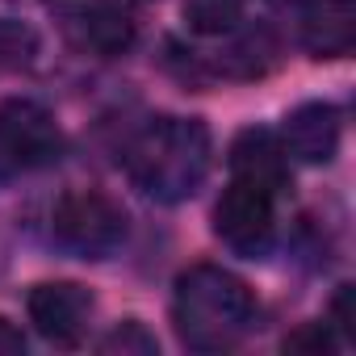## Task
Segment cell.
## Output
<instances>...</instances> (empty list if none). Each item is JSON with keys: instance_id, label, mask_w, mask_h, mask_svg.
Segmentation results:
<instances>
[{"instance_id": "obj_15", "label": "cell", "mask_w": 356, "mask_h": 356, "mask_svg": "<svg viewBox=\"0 0 356 356\" xmlns=\"http://www.w3.org/2000/svg\"><path fill=\"white\" fill-rule=\"evenodd\" d=\"M335 339H331V327L327 323H306L302 331L285 335V352H331Z\"/></svg>"}, {"instance_id": "obj_11", "label": "cell", "mask_w": 356, "mask_h": 356, "mask_svg": "<svg viewBox=\"0 0 356 356\" xmlns=\"http://www.w3.org/2000/svg\"><path fill=\"white\" fill-rule=\"evenodd\" d=\"M231 34H235V30H231ZM273 63H277V38H273L268 30H243V34H235V38L218 51L214 72L235 76V80H256V76H264Z\"/></svg>"}, {"instance_id": "obj_6", "label": "cell", "mask_w": 356, "mask_h": 356, "mask_svg": "<svg viewBox=\"0 0 356 356\" xmlns=\"http://www.w3.org/2000/svg\"><path fill=\"white\" fill-rule=\"evenodd\" d=\"M26 310H30V323L34 331L55 343V348H76L88 331V318H92V293L76 281H47V285H34L30 298H26Z\"/></svg>"}, {"instance_id": "obj_5", "label": "cell", "mask_w": 356, "mask_h": 356, "mask_svg": "<svg viewBox=\"0 0 356 356\" xmlns=\"http://www.w3.org/2000/svg\"><path fill=\"white\" fill-rule=\"evenodd\" d=\"M214 231L235 256H264L277 239V193L231 176V189L214 206Z\"/></svg>"}, {"instance_id": "obj_9", "label": "cell", "mask_w": 356, "mask_h": 356, "mask_svg": "<svg viewBox=\"0 0 356 356\" xmlns=\"http://www.w3.org/2000/svg\"><path fill=\"white\" fill-rule=\"evenodd\" d=\"M231 176L235 181H252L260 189H273L281 197L289 185V155L281 138L268 130H243L231 147Z\"/></svg>"}, {"instance_id": "obj_3", "label": "cell", "mask_w": 356, "mask_h": 356, "mask_svg": "<svg viewBox=\"0 0 356 356\" xmlns=\"http://www.w3.org/2000/svg\"><path fill=\"white\" fill-rule=\"evenodd\" d=\"M63 151V130L55 113L30 97L0 101V181H17L47 168Z\"/></svg>"}, {"instance_id": "obj_12", "label": "cell", "mask_w": 356, "mask_h": 356, "mask_svg": "<svg viewBox=\"0 0 356 356\" xmlns=\"http://www.w3.org/2000/svg\"><path fill=\"white\" fill-rule=\"evenodd\" d=\"M185 22L202 38H222L243 22V0H185Z\"/></svg>"}, {"instance_id": "obj_18", "label": "cell", "mask_w": 356, "mask_h": 356, "mask_svg": "<svg viewBox=\"0 0 356 356\" xmlns=\"http://www.w3.org/2000/svg\"><path fill=\"white\" fill-rule=\"evenodd\" d=\"M134 5H155V0H134Z\"/></svg>"}, {"instance_id": "obj_1", "label": "cell", "mask_w": 356, "mask_h": 356, "mask_svg": "<svg viewBox=\"0 0 356 356\" xmlns=\"http://www.w3.org/2000/svg\"><path fill=\"white\" fill-rule=\"evenodd\" d=\"M210 155H214V143H210L206 122L155 118L151 126H143L134 134L122 163L138 193H147L151 202L176 206L202 189L206 172H210Z\"/></svg>"}, {"instance_id": "obj_10", "label": "cell", "mask_w": 356, "mask_h": 356, "mask_svg": "<svg viewBox=\"0 0 356 356\" xmlns=\"http://www.w3.org/2000/svg\"><path fill=\"white\" fill-rule=\"evenodd\" d=\"M356 42V13L348 0H306L302 47L314 59H343Z\"/></svg>"}, {"instance_id": "obj_17", "label": "cell", "mask_w": 356, "mask_h": 356, "mask_svg": "<svg viewBox=\"0 0 356 356\" xmlns=\"http://www.w3.org/2000/svg\"><path fill=\"white\" fill-rule=\"evenodd\" d=\"M277 5H306V0H277Z\"/></svg>"}, {"instance_id": "obj_16", "label": "cell", "mask_w": 356, "mask_h": 356, "mask_svg": "<svg viewBox=\"0 0 356 356\" xmlns=\"http://www.w3.org/2000/svg\"><path fill=\"white\" fill-rule=\"evenodd\" d=\"M22 352H26V335L9 318H0V356H22Z\"/></svg>"}, {"instance_id": "obj_14", "label": "cell", "mask_w": 356, "mask_h": 356, "mask_svg": "<svg viewBox=\"0 0 356 356\" xmlns=\"http://www.w3.org/2000/svg\"><path fill=\"white\" fill-rule=\"evenodd\" d=\"M101 352H122V356H151V352H159V343H155V335L143 327V323H122V327H113L105 339H101Z\"/></svg>"}, {"instance_id": "obj_13", "label": "cell", "mask_w": 356, "mask_h": 356, "mask_svg": "<svg viewBox=\"0 0 356 356\" xmlns=\"http://www.w3.org/2000/svg\"><path fill=\"white\" fill-rule=\"evenodd\" d=\"M38 59V30L17 22V17H0V76H13L34 67Z\"/></svg>"}, {"instance_id": "obj_7", "label": "cell", "mask_w": 356, "mask_h": 356, "mask_svg": "<svg viewBox=\"0 0 356 356\" xmlns=\"http://www.w3.org/2000/svg\"><path fill=\"white\" fill-rule=\"evenodd\" d=\"M339 109L331 101H306L298 105L281 126V147L298 163H331L339 151Z\"/></svg>"}, {"instance_id": "obj_8", "label": "cell", "mask_w": 356, "mask_h": 356, "mask_svg": "<svg viewBox=\"0 0 356 356\" xmlns=\"http://www.w3.org/2000/svg\"><path fill=\"white\" fill-rule=\"evenodd\" d=\"M63 17H67L63 26L76 38V47H84L101 59H113V55L130 51V42H134V22L126 17V9L109 5V0H76Z\"/></svg>"}, {"instance_id": "obj_2", "label": "cell", "mask_w": 356, "mask_h": 356, "mask_svg": "<svg viewBox=\"0 0 356 356\" xmlns=\"http://www.w3.org/2000/svg\"><path fill=\"white\" fill-rule=\"evenodd\" d=\"M172 323L185 348L227 352L256 327V298L235 273L218 264H193L176 281Z\"/></svg>"}, {"instance_id": "obj_4", "label": "cell", "mask_w": 356, "mask_h": 356, "mask_svg": "<svg viewBox=\"0 0 356 356\" xmlns=\"http://www.w3.org/2000/svg\"><path fill=\"white\" fill-rule=\"evenodd\" d=\"M51 231H55L59 248H67L84 260H105L126 243V210L97 189H76V193L59 197V206L51 214Z\"/></svg>"}]
</instances>
